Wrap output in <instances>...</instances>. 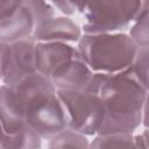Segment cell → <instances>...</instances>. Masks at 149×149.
Returning a JSON list of instances; mask_svg holds the SVG:
<instances>
[{
	"label": "cell",
	"instance_id": "obj_11",
	"mask_svg": "<svg viewBox=\"0 0 149 149\" xmlns=\"http://www.w3.org/2000/svg\"><path fill=\"white\" fill-rule=\"evenodd\" d=\"M36 22L31 13L21 6L13 15L0 20V41L15 42L33 36Z\"/></svg>",
	"mask_w": 149,
	"mask_h": 149
},
{
	"label": "cell",
	"instance_id": "obj_6",
	"mask_svg": "<svg viewBox=\"0 0 149 149\" xmlns=\"http://www.w3.org/2000/svg\"><path fill=\"white\" fill-rule=\"evenodd\" d=\"M1 81L15 85L24 77L37 72L36 41L33 36L15 42H0Z\"/></svg>",
	"mask_w": 149,
	"mask_h": 149
},
{
	"label": "cell",
	"instance_id": "obj_3",
	"mask_svg": "<svg viewBox=\"0 0 149 149\" xmlns=\"http://www.w3.org/2000/svg\"><path fill=\"white\" fill-rule=\"evenodd\" d=\"M77 49L94 72L118 73L130 66L139 47L125 33H84Z\"/></svg>",
	"mask_w": 149,
	"mask_h": 149
},
{
	"label": "cell",
	"instance_id": "obj_21",
	"mask_svg": "<svg viewBox=\"0 0 149 149\" xmlns=\"http://www.w3.org/2000/svg\"><path fill=\"white\" fill-rule=\"evenodd\" d=\"M142 125L144 126L146 130L149 132V91L147 93L144 104H143V112H142Z\"/></svg>",
	"mask_w": 149,
	"mask_h": 149
},
{
	"label": "cell",
	"instance_id": "obj_19",
	"mask_svg": "<svg viewBox=\"0 0 149 149\" xmlns=\"http://www.w3.org/2000/svg\"><path fill=\"white\" fill-rule=\"evenodd\" d=\"M50 3L65 15H72L77 12L73 0H49Z\"/></svg>",
	"mask_w": 149,
	"mask_h": 149
},
{
	"label": "cell",
	"instance_id": "obj_8",
	"mask_svg": "<svg viewBox=\"0 0 149 149\" xmlns=\"http://www.w3.org/2000/svg\"><path fill=\"white\" fill-rule=\"evenodd\" d=\"M94 76V71L81 58L80 54L61 65L50 77L56 88H86Z\"/></svg>",
	"mask_w": 149,
	"mask_h": 149
},
{
	"label": "cell",
	"instance_id": "obj_1",
	"mask_svg": "<svg viewBox=\"0 0 149 149\" xmlns=\"http://www.w3.org/2000/svg\"><path fill=\"white\" fill-rule=\"evenodd\" d=\"M86 88L97 92L104 104L105 119L98 134L133 133L142 123L148 91L128 69L118 73L94 72Z\"/></svg>",
	"mask_w": 149,
	"mask_h": 149
},
{
	"label": "cell",
	"instance_id": "obj_22",
	"mask_svg": "<svg viewBox=\"0 0 149 149\" xmlns=\"http://www.w3.org/2000/svg\"><path fill=\"white\" fill-rule=\"evenodd\" d=\"M88 1L90 0H73V3L76 6L77 12L84 13L85 9H86V7H87V5H88Z\"/></svg>",
	"mask_w": 149,
	"mask_h": 149
},
{
	"label": "cell",
	"instance_id": "obj_20",
	"mask_svg": "<svg viewBox=\"0 0 149 149\" xmlns=\"http://www.w3.org/2000/svg\"><path fill=\"white\" fill-rule=\"evenodd\" d=\"M136 148H149V132L144 130L142 134L134 135Z\"/></svg>",
	"mask_w": 149,
	"mask_h": 149
},
{
	"label": "cell",
	"instance_id": "obj_4",
	"mask_svg": "<svg viewBox=\"0 0 149 149\" xmlns=\"http://www.w3.org/2000/svg\"><path fill=\"white\" fill-rule=\"evenodd\" d=\"M149 10V0H90L84 12V33H115Z\"/></svg>",
	"mask_w": 149,
	"mask_h": 149
},
{
	"label": "cell",
	"instance_id": "obj_5",
	"mask_svg": "<svg viewBox=\"0 0 149 149\" xmlns=\"http://www.w3.org/2000/svg\"><path fill=\"white\" fill-rule=\"evenodd\" d=\"M63 104L68 127L87 136L99 133L105 119L104 104L99 94L88 88H57Z\"/></svg>",
	"mask_w": 149,
	"mask_h": 149
},
{
	"label": "cell",
	"instance_id": "obj_18",
	"mask_svg": "<svg viewBox=\"0 0 149 149\" xmlns=\"http://www.w3.org/2000/svg\"><path fill=\"white\" fill-rule=\"evenodd\" d=\"M22 6V0H0V20L9 17Z\"/></svg>",
	"mask_w": 149,
	"mask_h": 149
},
{
	"label": "cell",
	"instance_id": "obj_9",
	"mask_svg": "<svg viewBox=\"0 0 149 149\" xmlns=\"http://www.w3.org/2000/svg\"><path fill=\"white\" fill-rule=\"evenodd\" d=\"M79 26L66 16H52L36 24L33 37L36 42H78L81 37Z\"/></svg>",
	"mask_w": 149,
	"mask_h": 149
},
{
	"label": "cell",
	"instance_id": "obj_7",
	"mask_svg": "<svg viewBox=\"0 0 149 149\" xmlns=\"http://www.w3.org/2000/svg\"><path fill=\"white\" fill-rule=\"evenodd\" d=\"M78 54V49L68 42H36L37 72L50 78L61 65Z\"/></svg>",
	"mask_w": 149,
	"mask_h": 149
},
{
	"label": "cell",
	"instance_id": "obj_13",
	"mask_svg": "<svg viewBox=\"0 0 149 149\" xmlns=\"http://www.w3.org/2000/svg\"><path fill=\"white\" fill-rule=\"evenodd\" d=\"M49 148H90L87 135L66 127L48 139Z\"/></svg>",
	"mask_w": 149,
	"mask_h": 149
},
{
	"label": "cell",
	"instance_id": "obj_15",
	"mask_svg": "<svg viewBox=\"0 0 149 149\" xmlns=\"http://www.w3.org/2000/svg\"><path fill=\"white\" fill-rule=\"evenodd\" d=\"M128 70L130 74L149 91V47H139L135 58Z\"/></svg>",
	"mask_w": 149,
	"mask_h": 149
},
{
	"label": "cell",
	"instance_id": "obj_2",
	"mask_svg": "<svg viewBox=\"0 0 149 149\" xmlns=\"http://www.w3.org/2000/svg\"><path fill=\"white\" fill-rule=\"evenodd\" d=\"M10 86L21 100L26 123L42 139L48 140L68 127L63 104L49 77L34 72Z\"/></svg>",
	"mask_w": 149,
	"mask_h": 149
},
{
	"label": "cell",
	"instance_id": "obj_14",
	"mask_svg": "<svg viewBox=\"0 0 149 149\" xmlns=\"http://www.w3.org/2000/svg\"><path fill=\"white\" fill-rule=\"evenodd\" d=\"M135 147L133 133L97 134L90 143V148H129Z\"/></svg>",
	"mask_w": 149,
	"mask_h": 149
},
{
	"label": "cell",
	"instance_id": "obj_17",
	"mask_svg": "<svg viewBox=\"0 0 149 149\" xmlns=\"http://www.w3.org/2000/svg\"><path fill=\"white\" fill-rule=\"evenodd\" d=\"M129 35L137 47H149V10L132 24Z\"/></svg>",
	"mask_w": 149,
	"mask_h": 149
},
{
	"label": "cell",
	"instance_id": "obj_10",
	"mask_svg": "<svg viewBox=\"0 0 149 149\" xmlns=\"http://www.w3.org/2000/svg\"><path fill=\"white\" fill-rule=\"evenodd\" d=\"M0 111H1V133L13 134L28 125L26 123L24 112L21 100L10 85L2 84L0 88Z\"/></svg>",
	"mask_w": 149,
	"mask_h": 149
},
{
	"label": "cell",
	"instance_id": "obj_12",
	"mask_svg": "<svg viewBox=\"0 0 149 149\" xmlns=\"http://www.w3.org/2000/svg\"><path fill=\"white\" fill-rule=\"evenodd\" d=\"M42 137L36 134L29 126L23 129L13 133L6 134L1 133L0 148L1 149H36L42 146Z\"/></svg>",
	"mask_w": 149,
	"mask_h": 149
},
{
	"label": "cell",
	"instance_id": "obj_16",
	"mask_svg": "<svg viewBox=\"0 0 149 149\" xmlns=\"http://www.w3.org/2000/svg\"><path fill=\"white\" fill-rule=\"evenodd\" d=\"M22 6L31 13L36 24L55 16V7L47 0H22Z\"/></svg>",
	"mask_w": 149,
	"mask_h": 149
}]
</instances>
